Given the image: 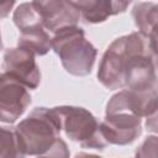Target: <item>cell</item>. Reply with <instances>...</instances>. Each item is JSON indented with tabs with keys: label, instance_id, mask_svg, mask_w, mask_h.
Segmentation results:
<instances>
[{
	"label": "cell",
	"instance_id": "30bf717a",
	"mask_svg": "<svg viewBox=\"0 0 158 158\" xmlns=\"http://www.w3.org/2000/svg\"><path fill=\"white\" fill-rule=\"evenodd\" d=\"M88 23H101L109 17L125 12L130 1L117 0H77L72 1Z\"/></svg>",
	"mask_w": 158,
	"mask_h": 158
},
{
	"label": "cell",
	"instance_id": "9a60e30c",
	"mask_svg": "<svg viewBox=\"0 0 158 158\" xmlns=\"http://www.w3.org/2000/svg\"><path fill=\"white\" fill-rule=\"evenodd\" d=\"M135 158H158V135H151L138 146Z\"/></svg>",
	"mask_w": 158,
	"mask_h": 158
},
{
	"label": "cell",
	"instance_id": "5b68a950",
	"mask_svg": "<svg viewBox=\"0 0 158 158\" xmlns=\"http://www.w3.org/2000/svg\"><path fill=\"white\" fill-rule=\"evenodd\" d=\"M35 57L31 51L19 46L6 48L2 56V73L27 89H37L41 83V70Z\"/></svg>",
	"mask_w": 158,
	"mask_h": 158
},
{
	"label": "cell",
	"instance_id": "ffe728a7",
	"mask_svg": "<svg viewBox=\"0 0 158 158\" xmlns=\"http://www.w3.org/2000/svg\"><path fill=\"white\" fill-rule=\"evenodd\" d=\"M157 83H158V80H157Z\"/></svg>",
	"mask_w": 158,
	"mask_h": 158
},
{
	"label": "cell",
	"instance_id": "ac0fdd59",
	"mask_svg": "<svg viewBox=\"0 0 158 158\" xmlns=\"http://www.w3.org/2000/svg\"><path fill=\"white\" fill-rule=\"evenodd\" d=\"M144 127H146V130L148 132H152V133H157L158 135V109L149 117L146 118Z\"/></svg>",
	"mask_w": 158,
	"mask_h": 158
},
{
	"label": "cell",
	"instance_id": "8992f818",
	"mask_svg": "<svg viewBox=\"0 0 158 158\" xmlns=\"http://www.w3.org/2000/svg\"><path fill=\"white\" fill-rule=\"evenodd\" d=\"M158 109V90L123 89L114 94L105 109V114L126 112L141 118L149 117Z\"/></svg>",
	"mask_w": 158,
	"mask_h": 158
},
{
	"label": "cell",
	"instance_id": "2e32d148",
	"mask_svg": "<svg viewBox=\"0 0 158 158\" xmlns=\"http://www.w3.org/2000/svg\"><path fill=\"white\" fill-rule=\"evenodd\" d=\"M69 156H70V152L67 143L59 137L54 143V146L47 153L42 156H37L36 158H69Z\"/></svg>",
	"mask_w": 158,
	"mask_h": 158
},
{
	"label": "cell",
	"instance_id": "e0dca14e",
	"mask_svg": "<svg viewBox=\"0 0 158 158\" xmlns=\"http://www.w3.org/2000/svg\"><path fill=\"white\" fill-rule=\"evenodd\" d=\"M148 40H149L151 54H152V58H153V60L157 65V69H158V31L152 32L148 36Z\"/></svg>",
	"mask_w": 158,
	"mask_h": 158
},
{
	"label": "cell",
	"instance_id": "3957f363",
	"mask_svg": "<svg viewBox=\"0 0 158 158\" xmlns=\"http://www.w3.org/2000/svg\"><path fill=\"white\" fill-rule=\"evenodd\" d=\"M148 44V37L139 31H135L114 40L101 57L98 69L99 83L109 90H123L125 70L128 57L135 51Z\"/></svg>",
	"mask_w": 158,
	"mask_h": 158
},
{
	"label": "cell",
	"instance_id": "4fadbf2b",
	"mask_svg": "<svg viewBox=\"0 0 158 158\" xmlns=\"http://www.w3.org/2000/svg\"><path fill=\"white\" fill-rule=\"evenodd\" d=\"M12 21L20 32L35 27H44L43 17L37 1H27L17 5L12 15Z\"/></svg>",
	"mask_w": 158,
	"mask_h": 158
},
{
	"label": "cell",
	"instance_id": "6da1fadb",
	"mask_svg": "<svg viewBox=\"0 0 158 158\" xmlns=\"http://www.w3.org/2000/svg\"><path fill=\"white\" fill-rule=\"evenodd\" d=\"M52 49L67 73L74 77H85L91 73L98 51L86 40L81 27L72 26L52 35Z\"/></svg>",
	"mask_w": 158,
	"mask_h": 158
},
{
	"label": "cell",
	"instance_id": "d6986e66",
	"mask_svg": "<svg viewBox=\"0 0 158 158\" xmlns=\"http://www.w3.org/2000/svg\"><path fill=\"white\" fill-rule=\"evenodd\" d=\"M74 158H102L98 154H90V153H85V152H79L75 154Z\"/></svg>",
	"mask_w": 158,
	"mask_h": 158
},
{
	"label": "cell",
	"instance_id": "8fae6325",
	"mask_svg": "<svg viewBox=\"0 0 158 158\" xmlns=\"http://www.w3.org/2000/svg\"><path fill=\"white\" fill-rule=\"evenodd\" d=\"M17 46L31 51L35 56H46L52 49V36L42 26L20 32Z\"/></svg>",
	"mask_w": 158,
	"mask_h": 158
},
{
	"label": "cell",
	"instance_id": "5bb4252c",
	"mask_svg": "<svg viewBox=\"0 0 158 158\" xmlns=\"http://www.w3.org/2000/svg\"><path fill=\"white\" fill-rule=\"evenodd\" d=\"M26 153L15 127H1V154L0 158H25Z\"/></svg>",
	"mask_w": 158,
	"mask_h": 158
},
{
	"label": "cell",
	"instance_id": "7c38bea8",
	"mask_svg": "<svg viewBox=\"0 0 158 158\" xmlns=\"http://www.w3.org/2000/svg\"><path fill=\"white\" fill-rule=\"evenodd\" d=\"M131 15L138 31L147 37L152 32L158 31V2H136L131 10Z\"/></svg>",
	"mask_w": 158,
	"mask_h": 158
},
{
	"label": "cell",
	"instance_id": "ba28073f",
	"mask_svg": "<svg viewBox=\"0 0 158 158\" xmlns=\"http://www.w3.org/2000/svg\"><path fill=\"white\" fill-rule=\"evenodd\" d=\"M100 131L109 146H127L141 136L142 118L126 112L105 114Z\"/></svg>",
	"mask_w": 158,
	"mask_h": 158
},
{
	"label": "cell",
	"instance_id": "277c9868",
	"mask_svg": "<svg viewBox=\"0 0 158 158\" xmlns=\"http://www.w3.org/2000/svg\"><path fill=\"white\" fill-rule=\"evenodd\" d=\"M54 110L60 128L70 141L78 142L83 148L100 151L109 146L101 135L100 122L89 110L73 105L54 106Z\"/></svg>",
	"mask_w": 158,
	"mask_h": 158
},
{
	"label": "cell",
	"instance_id": "52a82bcc",
	"mask_svg": "<svg viewBox=\"0 0 158 158\" xmlns=\"http://www.w3.org/2000/svg\"><path fill=\"white\" fill-rule=\"evenodd\" d=\"M31 95L25 85L1 73L0 75V121L16 122L31 104Z\"/></svg>",
	"mask_w": 158,
	"mask_h": 158
},
{
	"label": "cell",
	"instance_id": "7a4b0ae2",
	"mask_svg": "<svg viewBox=\"0 0 158 158\" xmlns=\"http://www.w3.org/2000/svg\"><path fill=\"white\" fill-rule=\"evenodd\" d=\"M15 130L20 137L26 156L47 153L59 138L60 122L54 107H35L30 115L20 121Z\"/></svg>",
	"mask_w": 158,
	"mask_h": 158
},
{
	"label": "cell",
	"instance_id": "9c48e42d",
	"mask_svg": "<svg viewBox=\"0 0 158 158\" xmlns=\"http://www.w3.org/2000/svg\"><path fill=\"white\" fill-rule=\"evenodd\" d=\"M41 10L44 28L54 35L59 30L78 26L80 12L73 5L72 1L67 0H44L37 1Z\"/></svg>",
	"mask_w": 158,
	"mask_h": 158
}]
</instances>
